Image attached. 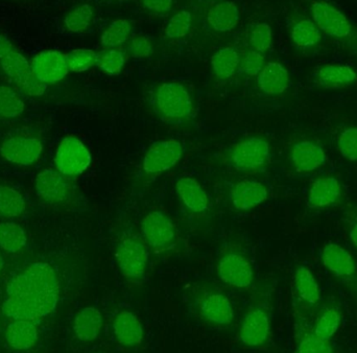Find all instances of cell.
<instances>
[{
	"instance_id": "obj_21",
	"label": "cell",
	"mask_w": 357,
	"mask_h": 353,
	"mask_svg": "<svg viewBox=\"0 0 357 353\" xmlns=\"http://www.w3.org/2000/svg\"><path fill=\"white\" fill-rule=\"evenodd\" d=\"M322 262L331 274L340 278H350L356 272L354 256L339 243H328L323 248Z\"/></svg>"
},
{
	"instance_id": "obj_44",
	"label": "cell",
	"mask_w": 357,
	"mask_h": 353,
	"mask_svg": "<svg viewBox=\"0 0 357 353\" xmlns=\"http://www.w3.org/2000/svg\"><path fill=\"white\" fill-rule=\"evenodd\" d=\"M144 8L151 12L167 13L173 8V0H142Z\"/></svg>"
},
{
	"instance_id": "obj_9",
	"label": "cell",
	"mask_w": 357,
	"mask_h": 353,
	"mask_svg": "<svg viewBox=\"0 0 357 353\" xmlns=\"http://www.w3.org/2000/svg\"><path fill=\"white\" fill-rule=\"evenodd\" d=\"M0 65L3 73L27 96H40L45 92L46 85L36 77L31 63L18 50H13L4 57Z\"/></svg>"
},
{
	"instance_id": "obj_46",
	"label": "cell",
	"mask_w": 357,
	"mask_h": 353,
	"mask_svg": "<svg viewBox=\"0 0 357 353\" xmlns=\"http://www.w3.org/2000/svg\"><path fill=\"white\" fill-rule=\"evenodd\" d=\"M350 239H351L354 247L357 248V223L352 227L351 231H350Z\"/></svg>"
},
{
	"instance_id": "obj_37",
	"label": "cell",
	"mask_w": 357,
	"mask_h": 353,
	"mask_svg": "<svg viewBox=\"0 0 357 353\" xmlns=\"http://www.w3.org/2000/svg\"><path fill=\"white\" fill-rule=\"evenodd\" d=\"M67 64L71 73H85L96 64V54L89 48H77L67 54Z\"/></svg>"
},
{
	"instance_id": "obj_7",
	"label": "cell",
	"mask_w": 357,
	"mask_h": 353,
	"mask_svg": "<svg viewBox=\"0 0 357 353\" xmlns=\"http://www.w3.org/2000/svg\"><path fill=\"white\" fill-rule=\"evenodd\" d=\"M216 273L225 285L235 289H248L254 281V269L249 257L235 248H228L220 254Z\"/></svg>"
},
{
	"instance_id": "obj_23",
	"label": "cell",
	"mask_w": 357,
	"mask_h": 353,
	"mask_svg": "<svg viewBox=\"0 0 357 353\" xmlns=\"http://www.w3.org/2000/svg\"><path fill=\"white\" fill-rule=\"evenodd\" d=\"M104 325L102 313L94 308L87 306L75 315L73 320V333L82 342H92L98 339Z\"/></svg>"
},
{
	"instance_id": "obj_19",
	"label": "cell",
	"mask_w": 357,
	"mask_h": 353,
	"mask_svg": "<svg viewBox=\"0 0 357 353\" xmlns=\"http://www.w3.org/2000/svg\"><path fill=\"white\" fill-rule=\"evenodd\" d=\"M112 327L115 339L123 347H138L144 341V327L134 313L123 310L117 314Z\"/></svg>"
},
{
	"instance_id": "obj_47",
	"label": "cell",
	"mask_w": 357,
	"mask_h": 353,
	"mask_svg": "<svg viewBox=\"0 0 357 353\" xmlns=\"http://www.w3.org/2000/svg\"><path fill=\"white\" fill-rule=\"evenodd\" d=\"M3 266H4L3 257H2L1 254H0V273H1L2 269H3Z\"/></svg>"
},
{
	"instance_id": "obj_17",
	"label": "cell",
	"mask_w": 357,
	"mask_h": 353,
	"mask_svg": "<svg viewBox=\"0 0 357 353\" xmlns=\"http://www.w3.org/2000/svg\"><path fill=\"white\" fill-rule=\"evenodd\" d=\"M178 201L185 209L195 216L205 214L210 209L207 191L192 176H182L175 182Z\"/></svg>"
},
{
	"instance_id": "obj_18",
	"label": "cell",
	"mask_w": 357,
	"mask_h": 353,
	"mask_svg": "<svg viewBox=\"0 0 357 353\" xmlns=\"http://www.w3.org/2000/svg\"><path fill=\"white\" fill-rule=\"evenodd\" d=\"M43 146L37 138L14 137L6 140L0 148V154L10 163L31 165L41 156Z\"/></svg>"
},
{
	"instance_id": "obj_29",
	"label": "cell",
	"mask_w": 357,
	"mask_h": 353,
	"mask_svg": "<svg viewBox=\"0 0 357 353\" xmlns=\"http://www.w3.org/2000/svg\"><path fill=\"white\" fill-rule=\"evenodd\" d=\"M94 18L93 8L84 3L71 8L64 18V27L69 33H84L89 29Z\"/></svg>"
},
{
	"instance_id": "obj_14",
	"label": "cell",
	"mask_w": 357,
	"mask_h": 353,
	"mask_svg": "<svg viewBox=\"0 0 357 353\" xmlns=\"http://www.w3.org/2000/svg\"><path fill=\"white\" fill-rule=\"evenodd\" d=\"M312 10L314 22L326 35L346 38L351 33L352 27L347 17L331 4L317 1L312 6Z\"/></svg>"
},
{
	"instance_id": "obj_38",
	"label": "cell",
	"mask_w": 357,
	"mask_h": 353,
	"mask_svg": "<svg viewBox=\"0 0 357 353\" xmlns=\"http://www.w3.org/2000/svg\"><path fill=\"white\" fill-rule=\"evenodd\" d=\"M250 45L254 50L264 52L272 46V29L268 23L260 22L253 25L249 33Z\"/></svg>"
},
{
	"instance_id": "obj_12",
	"label": "cell",
	"mask_w": 357,
	"mask_h": 353,
	"mask_svg": "<svg viewBox=\"0 0 357 353\" xmlns=\"http://www.w3.org/2000/svg\"><path fill=\"white\" fill-rule=\"evenodd\" d=\"M31 64L36 77L44 85L59 83L69 73L67 56L59 50H42L33 57Z\"/></svg>"
},
{
	"instance_id": "obj_25",
	"label": "cell",
	"mask_w": 357,
	"mask_h": 353,
	"mask_svg": "<svg viewBox=\"0 0 357 353\" xmlns=\"http://www.w3.org/2000/svg\"><path fill=\"white\" fill-rule=\"evenodd\" d=\"M6 340L14 350H29L37 343V326L29 320H15L6 329Z\"/></svg>"
},
{
	"instance_id": "obj_45",
	"label": "cell",
	"mask_w": 357,
	"mask_h": 353,
	"mask_svg": "<svg viewBox=\"0 0 357 353\" xmlns=\"http://www.w3.org/2000/svg\"><path fill=\"white\" fill-rule=\"evenodd\" d=\"M16 50L14 44L8 39V37L0 33V60L8 56L13 50Z\"/></svg>"
},
{
	"instance_id": "obj_13",
	"label": "cell",
	"mask_w": 357,
	"mask_h": 353,
	"mask_svg": "<svg viewBox=\"0 0 357 353\" xmlns=\"http://www.w3.org/2000/svg\"><path fill=\"white\" fill-rule=\"evenodd\" d=\"M38 195L50 203H66L75 195L73 183L58 171L45 170L36 180Z\"/></svg>"
},
{
	"instance_id": "obj_24",
	"label": "cell",
	"mask_w": 357,
	"mask_h": 353,
	"mask_svg": "<svg viewBox=\"0 0 357 353\" xmlns=\"http://www.w3.org/2000/svg\"><path fill=\"white\" fill-rule=\"evenodd\" d=\"M357 81L356 71L347 65L328 64L319 69L316 82L319 86L328 89H341L354 85Z\"/></svg>"
},
{
	"instance_id": "obj_10",
	"label": "cell",
	"mask_w": 357,
	"mask_h": 353,
	"mask_svg": "<svg viewBox=\"0 0 357 353\" xmlns=\"http://www.w3.org/2000/svg\"><path fill=\"white\" fill-rule=\"evenodd\" d=\"M54 165L62 175H82L91 165V154L79 138L69 136L61 142L56 150Z\"/></svg>"
},
{
	"instance_id": "obj_27",
	"label": "cell",
	"mask_w": 357,
	"mask_h": 353,
	"mask_svg": "<svg viewBox=\"0 0 357 353\" xmlns=\"http://www.w3.org/2000/svg\"><path fill=\"white\" fill-rule=\"evenodd\" d=\"M294 287L296 294L301 301L308 306H314L321 299L320 287L314 274L306 266H299L294 276Z\"/></svg>"
},
{
	"instance_id": "obj_42",
	"label": "cell",
	"mask_w": 357,
	"mask_h": 353,
	"mask_svg": "<svg viewBox=\"0 0 357 353\" xmlns=\"http://www.w3.org/2000/svg\"><path fill=\"white\" fill-rule=\"evenodd\" d=\"M266 65V60L261 52L250 50L241 61V69L248 77H258Z\"/></svg>"
},
{
	"instance_id": "obj_1",
	"label": "cell",
	"mask_w": 357,
	"mask_h": 353,
	"mask_svg": "<svg viewBox=\"0 0 357 353\" xmlns=\"http://www.w3.org/2000/svg\"><path fill=\"white\" fill-rule=\"evenodd\" d=\"M155 117L173 127H187L195 117V106L189 90L178 82L157 86L149 98Z\"/></svg>"
},
{
	"instance_id": "obj_30",
	"label": "cell",
	"mask_w": 357,
	"mask_h": 353,
	"mask_svg": "<svg viewBox=\"0 0 357 353\" xmlns=\"http://www.w3.org/2000/svg\"><path fill=\"white\" fill-rule=\"evenodd\" d=\"M26 234L19 225L15 223L0 224V248L4 251L16 253L26 245Z\"/></svg>"
},
{
	"instance_id": "obj_3",
	"label": "cell",
	"mask_w": 357,
	"mask_h": 353,
	"mask_svg": "<svg viewBox=\"0 0 357 353\" xmlns=\"http://www.w3.org/2000/svg\"><path fill=\"white\" fill-rule=\"evenodd\" d=\"M193 308L209 324L226 327L234 321V308L226 294L210 285H199L192 293Z\"/></svg>"
},
{
	"instance_id": "obj_15",
	"label": "cell",
	"mask_w": 357,
	"mask_h": 353,
	"mask_svg": "<svg viewBox=\"0 0 357 353\" xmlns=\"http://www.w3.org/2000/svg\"><path fill=\"white\" fill-rule=\"evenodd\" d=\"M268 189L262 182L256 180H241L234 183L229 191V200L233 208L239 211H248L268 200Z\"/></svg>"
},
{
	"instance_id": "obj_33",
	"label": "cell",
	"mask_w": 357,
	"mask_h": 353,
	"mask_svg": "<svg viewBox=\"0 0 357 353\" xmlns=\"http://www.w3.org/2000/svg\"><path fill=\"white\" fill-rule=\"evenodd\" d=\"M341 323L342 317L339 310L335 308H327L317 319L314 335L325 341H329L339 331Z\"/></svg>"
},
{
	"instance_id": "obj_40",
	"label": "cell",
	"mask_w": 357,
	"mask_h": 353,
	"mask_svg": "<svg viewBox=\"0 0 357 353\" xmlns=\"http://www.w3.org/2000/svg\"><path fill=\"white\" fill-rule=\"evenodd\" d=\"M340 153L344 158L354 163L357 161V128L344 130L337 140Z\"/></svg>"
},
{
	"instance_id": "obj_22",
	"label": "cell",
	"mask_w": 357,
	"mask_h": 353,
	"mask_svg": "<svg viewBox=\"0 0 357 353\" xmlns=\"http://www.w3.org/2000/svg\"><path fill=\"white\" fill-rule=\"evenodd\" d=\"M257 84L266 96H280L289 87V71L280 63H266L258 75Z\"/></svg>"
},
{
	"instance_id": "obj_8",
	"label": "cell",
	"mask_w": 357,
	"mask_h": 353,
	"mask_svg": "<svg viewBox=\"0 0 357 353\" xmlns=\"http://www.w3.org/2000/svg\"><path fill=\"white\" fill-rule=\"evenodd\" d=\"M184 154L178 140H160L153 144L142 158V171L148 176H157L175 167Z\"/></svg>"
},
{
	"instance_id": "obj_11",
	"label": "cell",
	"mask_w": 357,
	"mask_h": 353,
	"mask_svg": "<svg viewBox=\"0 0 357 353\" xmlns=\"http://www.w3.org/2000/svg\"><path fill=\"white\" fill-rule=\"evenodd\" d=\"M270 313L262 306H254L245 313L238 337L248 347L257 348L266 345L271 337Z\"/></svg>"
},
{
	"instance_id": "obj_6",
	"label": "cell",
	"mask_w": 357,
	"mask_h": 353,
	"mask_svg": "<svg viewBox=\"0 0 357 353\" xmlns=\"http://www.w3.org/2000/svg\"><path fill=\"white\" fill-rule=\"evenodd\" d=\"M60 294L8 297L2 306V313L14 320H36L52 314L58 306Z\"/></svg>"
},
{
	"instance_id": "obj_43",
	"label": "cell",
	"mask_w": 357,
	"mask_h": 353,
	"mask_svg": "<svg viewBox=\"0 0 357 353\" xmlns=\"http://www.w3.org/2000/svg\"><path fill=\"white\" fill-rule=\"evenodd\" d=\"M130 56L136 59L148 58L153 52V45L150 39L144 36L133 38L128 45Z\"/></svg>"
},
{
	"instance_id": "obj_32",
	"label": "cell",
	"mask_w": 357,
	"mask_h": 353,
	"mask_svg": "<svg viewBox=\"0 0 357 353\" xmlns=\"http://www.w3.org/2000/svg\"><path fill=\"white\" fill-rule=\"evenodd\" d=\"M132 25L127 19H116L107 27L100 37V44L105 47L114 48L123 45L129 39Z\"/></svg>"
},
{
	"instance_id": "obj_34",
	"label": "cell",
	"mask_w": 357,
	"mask_h": 353,
	"mask_svg": "<svg viewBox=\"0 0 357 353\" xmlns=\"http://www.w3.org/2000/svg\"><path fill=\"white\" fill-rule=\"evenodd\" d=\"M25 210V201L22 195L8 186H0V216L17 218Z\"/></svg>"
},
{
	"instance_id": "obj_20",
	"label": "cell",
	"mask_w": 357,
	"mask_h": 353,
	"mask_svg": "<svg viewBox=\"0 0 357 353\" xmlns=\"http://www.w3.org/2000/svg\"><path fill=\"white\" fill-rule=\"evenodd\" d=\"M342 197V185L335 176H322L312 182L308 193V207L324 209L331 207Z\"/></svg>"
},
{
	"instance_id": "obj_28",
	"label": "cell",
	"mask_w": 357,
	"mask_h": 353,
	"mask_svg": "<svg viewBox=\"0 0 357 353\" xmlns=\"http://www.w3.org/2000/svg\"><path fill=\"white\" fill-rule=\"evenodd\" d=\"M241 61L238 52L235 48H222L212 56V71L218 80L230 79L241 66Z\"/></svg>"
},
{
	"instance_id": "obj_31",
	"label": "cell",
	"mask_w": 357,
	"mask_h": 353,
	"mask_svg": "<svg viewBox=\"0 0 357 353\" xmlns=\"http://www.w3.org/2000/svg\"><path fill=\"white\" fill-rule=\"evenodd\" d=\"M291 39L300 48H310L321 41L320 29L316 23L310 20H302L296 23L291 29Z\"/></svg>"
},
{
	"instance_id": "obj_39",
	"label": "cell",
	"mask_w": 357,
	"mask_h": 353,
	"mask_svg": "<svg viewBox=\"0 0 357 353\" xmlns=\"http://www.w3.org/2000/svg\"><path fill=\"white\" fill-rule=\"evenodd\" d=\"M191 21L192 17L188 10H180L167 23L165 33L169 39L184 38L190 31Z\"/></svg>"
},
{
	"instance_id": "obj_4",
	"label": "cell",
	"mask_w": 357,
	"mask_h": 353,
	"mask_svg": "<svg viewBox=\"0 0 357 353\" xmlns=\"http://www.w3.org/2000/svg\"><path fill=\"white\" fill-rule=\"evenodd\" d=\"M140 232L151 251L158 255L171 253L178 243L177 226L162 210L149 212L140 223Z\"/></svg>"
},
{
	"instance_id": "obj_36",
	"label": "cell",
	"mask_w": 357,
	"mask_h": 353,
	"mask_svg": "<svg viewBox=\"0 0 357 353\" xmlns=\"http://www.w3.org/2000/svg\"><path fill=\"white\" fill-rule=\"evenodd\" d=\"M24 111V103L18 94L6 86L0 85V117L15 119Z\"/></svg>"
},
{
	"instance_id": "obj_41",
	"label": "cell",
	"mask_w": 357,
	"mask_h": 353,
	"mask_svg": "<svg viewBox=\"0 0 357 353\" xmlns=\"http://www.w3.org/2000/svg\"><path fill=\"white\" fill-rule=\"evenodd\" d=\"M297 353H333V348L329 341H325L314 333H310L300 340Z\"/></svg>"
},
{
	"instance_id": "obj_35",
	"label": "cell",
	"mask_w": 357,
	"mask_h": 353,
	"mask_svg": "<svg viewBox=\"0 0 357 353\" xmlns=\"http://www.w3.org/2000/svg\"><path fill=\"white\" fill-rule=\"evenodd\" d=\"M96 65L106 75H121L126 65L125 54L116 48H107L96 54Z\"/></svg>"
},
{
	"instance_id": "obj_5",
	"label": "cell",
	"mask_w": 357,
	"mask_h": 353,
	"mask_svg": "<svg viewBox=\"0 0 357 353\" xmlns=\"http://www.w3.org/2000/svg\"><path fill=\"white\" fill-rule=\"evenodd\" d=\"M271 147L261 136H250L231 147L228 152L230 167L243 173H256L268 165Z\"/></svg>"
},
{
	"instance_id": "obj_2",
	"label": "cell",
	"mask_w": 357,
	"mask_h": 353,
	"mask_svg": "<svg viewBox=\"0 0 357 353\" xmlns=\"http://www.w3.org/2000/svg\"><path fill=\"white\" fill-rule=\"evenodd\" d=\"M150 248L142 235L126 231L119 235L115 245V260L123 276L129 283L144 280L150 260Z\"/></svg>"
},
{
	"instance_id": "obj_26",
	"label": "cell",
	"mask_w": 357,
	"mask_h": 353,
	"mask_svg": "<svg viewBox=\"0 0 357 353\" xmlns=\"http://www.w3.org/2000/svg\"><path fill=\"white\" fill-rule=\"evenodd\" d=\"M207 21L212 29L218 33L232 31L239 21V10L232 1H222L210 8Z\"/></svg>"
},
{
	"instance_id": "obj_16",
	"label": "cell",
	"mask_w": 357,
	"mask_h": 353,
	"mask_svg": "<svg viewBox=\"0 0 357 353\" xmlns=\"http://www.w3.org/2000/svg\"><path fill=\"white\" fill-rule=\"evenodd\" d=\"M289 163L297 173L308 174L320 169L326 163L324 149L312 140H301L291 146Z\"/></svg>"
}]
</instances>
